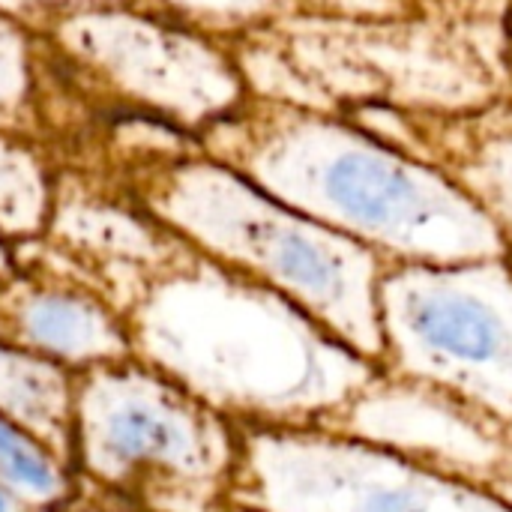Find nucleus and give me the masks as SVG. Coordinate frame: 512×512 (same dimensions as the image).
<instances>
[{
    "mask_svg": "<svg viewBox=\"0 0 512 512\" xmlns=\"http://www.w3.org/2000/svg\"><path fill=\"white\" fill-rule=\"evenodd\" d=\"M36 96V33L0 12V129H15L39 138Z\"/></svg>",
    "mask_w": 512,
    "mask_h": 512,
    "instance_id": "14",
    "label": "nucleus"
},
{
    "mask_svg": "<svg viewBox=\"0 0 512 512\" xmlns=\"http://www.w3.org/2000/svg\"><path fill=\"white\" fill-rule=\"evenodd\" d=\"M81 432L93 471H153L198 512H234L240 429L162 372L96 375L81 399Z\"/></svg>",
    "mask_w": 512,
    "mask_h": 512,
    "instance_id": "7",
    "label": "nucleus"
},
{
    "mask_svg": "<svg viewBox=\"0 0 512 512\" xmlns=\"http://www.w3.org/2000/svg\"><path fill=\"white\" fill-rule=\"evenodd\" d=\"M321 429L486 489L512 471V423L444 387L384 369Z\"/></svg>",
    "mask_w": 512,
    "mask_h": 512,
    "instance_id": "8",
    "label": "nucleus"
},
{
    "mask_svg": "<svg viewBox=\"0 0 512 512\" xmlns=\"http://www.w3.org/2000/svg\"><path fill=\"white\" fill-rule=\"evenodd\" d=\"M510 264H512V252H510Z\"/></svg>",
    "mask_w": 512,
    "mask_h": 512,
    "instance_id": "22",
    "label": "nucleus"
},
{
    "mask_svg": "<svg viewBox=\"0 0 512 512\" xmlns=\"http://www.w3.org/2000/svg\"><path fill=\"white\" fill-rule=\"evenodd\" d=\"M114 183L192 249L282 291L381 366L378 285L390 264L381 252L282 204L201 147L141 162Z\"/></svg>",
    "mask_w": 512,
    "mask_h": 512,
    "instance_id": "3",
    "label": "nucleus"
},
{
    "mask_svg": "<svg viewBox=\"0 0 512 512\" xmlns=\"http://www.w3.org/2000/svg\"><path fill=\"white\" fill-rule=\"evenodd\" d=\"M228 501L246 512H512L486 486L324 429H240Z\"/></svg>",
    "mask_w": 512,
    "mask_h": 512,
    "instance_id": "6",
    "label": "nucleus"
},
{
    "mask_svg": "<svg viewBox=\"0 0 512 512\" xmlns=\"http://www.w3.org/2000/svg\"><path fill=\"white\" fill-rule=\"evenodd\" d=\"M15 276V264H12V246L0 237V288Z\"/></svg>",
    "mask_w": 512,
    "mask_h": 512,
    "instance_id": "17",
    "label": "nucleus"
},
{
    "mask_svg": "<svg viewBox=\"0 0 512 512\" xmlns=\"http://www.w3.org/2000/svg\"><path fill=\"white\" fill-rule=\"evenodd\" d=\"M33 33L81 102L174 126L195 141L252 93L234 45L132 3L60 12Z\"/></svg>",
    "mask_w": 512,
    "mask_h": 512,
    "instance_id": "4",
    "label": "nucleus"
},
{
    "mask_svg": "<svg viewBox=\"0 0 512 512\" xmlns=\"http://www.w3.org/2000/svg\"><path fill=\"white\" fill-rule=\"evenodd\" d=\"M399 150L441 171L489 222L512 252V96L468 111H390Z\"/></svg>",
    "mask_w": 512,
    "mask_h": 512,
    "instance_id": "9",
    "label": "nucleus"
},
{
    "mask_svg": "<svg viewBox=\"0 0 512 512\" xmlns=\"http://www.w3.org/2000/svg\"><path fill=\"white\" fill-rule=\"evenodd\" d=\"M0 512H15V507H12V501H9L6 492H0Z\"/></svg>",
    "mask_w": 512,
    "mask_h": 512,
    "instance_id": "19",
    "label": "nucleus"
},
{
    "mask_svg": "<svg viewBox=\"0 0 512 512\" xmlns=\"http://www.w3.org/2000/svg\"><path fill=\"white\" fill-rule=\"evenodd\" d=\"M129 342L240 429H321L381 372L300 303L189 243L129 303Z\"/></svg>",
    "mask_w": 512,
    "mask_h": 512,
    "instance_id": "1",
    "label": "nucleus"
},
{
    "mask_svg": "<svg viewBox=\"0 0 512 512\" xmlns=\"http://www.w3.org/2000/svg\"><path fill=\"white\" fill-rule=\"evenodd\" d=\"M105 3H129V0H0V12L21 21L30 30H39L45 21H51L60 12L105 6Z\"/></svg>",
    "mask_w": 512,
    "mask_h": 512,
    "instance_id": "16",
    "label": "nucleus"
},
{
    "mask_svg": "<svg viewBox=\"0 0 512 512\" xmlns=\"http://www.w3.org/2000/svg\"><path fill=\"white\" fill-rule=\"evenodd\" d=\"M492 492H498V495H501L504 501H510V504H512V471H510V474H504V477H501V480L495 483V489H492Z\"/></svg>",
    "mask_w": 512,
    "mask_h": 512,
    "instance_id": "18",
    "label": "nucleus"
},
{
    "mask_svg": "<svg viewBox=\"0 0 512 512\" xmlns=\"http://www.w3.org/2000/svg\"><path fill=\"white\" fill-rule=\"evenodd\" d=\"M510 45H512V9H510Z\"/></svg>",
    "mask_w": 512,
    "mask_h": 512,
    "instance_id": "20",
    "label": "nucleus"
},
{
    "mask_svg": "<svg viewBox=\"0 0 512 512\" xmlns=\"http://www.w3.org/2000/svg\"><path fill=\"white\" fill-rule=\"evenodd\" d=\"M198 147L387 261L459 264L510 255L489 216L441 171L360 123L249 93L198 135Z\"/></svg>",
    "mask_w": 512,
    "mask_h": 512,
    "instance_id": "2",
    "label": "nucleus"
},
{
    "mask_svg": "<svg viewBox=\"0 0 512 512\" xmlns=\"http://www.w3.org/2000/svg\"><path fill=\"white\" fill-rule=\"evenodd\" d=\"M60 186V162L45 141L0 129V237L36 243L45 237Z\"/></svg>",
    "mask_w": 512,
    "mask_h": 512,
    "instance_id": "11",
    "label": "nucleus"
},
{
    "mask_svg": "<svg viewBox=\"0 0 512 512\" xmlns=\"http://www.w3.org/2000/svg\"><path fill=\"white\" fill-rule=\"evenodd\" d=\"M0 477L27 498H51L60 492V474L51 459L9 420L0 417Z\"/></svg>",
    "mask_w": 512,
    "mask_h": 512,
    "instance_id": "15",
    "label": "nucleus"
},
{
    "mask_svg": "<svg viewBox=\"0 0 512 512\" xmlns=\"http://www.w3.org/2000/svg\"><path fill=\"white\" fill-rule=\"evenodd\" d=\"M381 369L512 423V264L390 261L378 285Z\"/></svg>",
    "mask_w": 512,
    "mask_h": 512,
    "instance_id": "5",
    "label": "nucleus"
},
{
    "mask_svg": "<svg viewBox=\"0 0 512 512\" xmlns=\"http://www.w3.org/2000/svg\"><path fill=\"white\" fill-rule=\"evenodd\" d=\"M0 312L21 345L69 363L108 360L129 345V327L117 312L93 288L69 279L21 282L12 276L0 288Z\"/></svg>",
    "mask_w": 512,
    "mask_h": 512,
    "instance_id": "10",
    "label": "nucleus"
},
{
    "mask_svg": "<svg viewBox=\"0 0 512 512\" xmlns=\"http://www.w3.org/2000/svg\"><path fill=\"white\" fill-rule=\"evenodd\" d=\"M234 512H246V510H237V507H234Z\"/></svg>",
    "mask_w": 512,
    "mask_h": 512,
    "instance_id": "21",
    "label": "nucleus"
},
{
    "mask_svg": "<svg viewBox=\"0 0 512 512\" xmlns=\"http://www.w3.org/2000/svg\"><path fill=\"white\" fill-rule=\"evenodd\" d=\"M132 6L228 45L267 30L297 0H129Z\"/></svg>",
    "mask_w": 512,
    "mask_h": 512,
    "instance_id": "13",
    "label": "nucleus"
},
{
    "mask_svg": "<svg viewBox=\"0 0 512 512\" xmlns=\"http://www.w3.org/2000/svg\"><path fill=\"white\" fill-rule=\"evenodd\" d=\"M0 411L51 438L66 417L63 378L24 351L0 348Z\"/></svg>",
    "mask_w": 512,
    "mask_h": 512,
    "instance_id": "12",
    "label": "nucleus"
}]
</instances>
